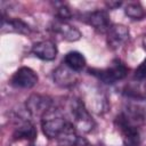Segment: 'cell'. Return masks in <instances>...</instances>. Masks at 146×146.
I'll list each match as a JSON object with an SVG mask.
<instances>
[{"mask_svg": "<svg viewBox=\"0 0 146 146\" xmlns=\"http://www.w3.org/2000/svg\"><path fill=\"white\" fill-rule=\"evenodd\" d=\"M68 121L64 117L63 113L58 108H50L41 120L42 132L49 139H57Z\"/></svg>", "mask_w": 146, "mask_h": 146, "instance_id": "obj_1", "label": "cell"}, {"mask_svg": "<svg viewBox=\"0 0 146 146\" xmlns=\"http://www.w3.org/2000/svg\"><path fill=\"white\" fill-rule=\"evenodd\" d=\"M88 72L102 82L113 84L116 81H120L127 76L128 67L120 59H114L112 64L106 68H89Z\"/></svg>", "mask_w": 146, "mask_h": 146, "instance_id": "obj_2", "label": "cell"}, {"mask_svg": "<svg viewBox=\"0 0 146 146\" xmlns=\"http://www.w3.org/2000/svg\"><path fill=\"white\" fill-rule=\"evenodd\" d=\"M115 125L122 135V140L124 146H139L140 135L138 129L132 124L131 119L125 114L121 113L115 119Z\"/></svg>", "mask_w": 146, "mask_h": 146, "instance_id": "obj_3", "label": "cell"}, {"mask_svg": "<svg viewBox=\"0 0 146 146\" xmlns=\"http://www.w3.org/2000/svg\"><path fill=\"white\" fill-rule=\"evenodd\" d=\"M71 115L74 121V125L83 132H89L94 128V120L86 108L83 102L78 98H73L70 103Z\"/></svg>", "mask_w": 146, "mask_h": 146, "instance_id": "obj_4", "label": "cell"}, {"mask_svg": "<svg viewBox=\"0 0 146 146\" xmlns=\"http://www.w3.org/2000/svg\"><path fill=\"white\" fill-rule=\"evenodd\" d=\"M38 74L30 67L23 66L18 68L10 79V84L19 89H31L38 83Z\"/></svg>", "mask_w": 146, "mask_h": 146, "instance_id": "obj_5", "label": "cell"}, {"mask_svg": "<svg viewBox=\"0 0 146 146\" xmlns=\"http://www.w3.org/2000/svg\"><path fill=\"white\" fill-rule=\"evenodd\" d=\"M52 105V100L50 97L46 95H40V94H32L25 103V108L31 115H36V116H43Z\"/></svg>", "mask_w": 146, "mask_h": 146, "instance_id": "obj_6", "label": "cell"}, {"mask_svg": "<svg viewBox=\"0 0 146 146\" xmlns=\"http://www.w3.org/2000/svg\"><path fill=\"white\" fill-rule=\"evenodd\" d=\"M106 33H107L108 47L114 49V50L119 49L123 44H125L130 38V33H129L128 27H125L124 25H121V24L111 25V27L108 29V31Z\"/></svg>", "mask_w": 146, "mask_h": 146, "instance_id": "obj_7", "label": "cell"}, {"mask_svg": "<svg viewBox=\"0 0 146 146\" xmlns=\"http://www.w3.org/2000/svg\"><path fill=\"white\" fill-rule=\"evenodd\" d=\"M83 21L99 32H107L111 27L110 16L104 10H95L84 15Z\"/></svg>", "mask_w": 146, "mask_h": 146, "instance_id": "obj_8", "label": "cell"}, {"mask_svg": "<svg viewBox=\"0 0 146 146\" xmlns=\"http://www.w3.org/2000/svg\"><path fill=\"white\" fill-rule=\"evenodd\" d=\"M32 54L41 60L50 62L54 60L57 56V47L55 42L50 40H43L34 43L32 47Z\"/></svg>", "mask_w": 146, "mask_h": 146, "instance_id": "obj_9", "label": "cell"}, {"mask_svg": "<svg viewBox=\"0 0 146 146\" xmlns=\"http://www.w3.org/2000/svg\"><path fill=\"white\" fill-rule=\"evenodd\" d=\"M51 27L56 33L60 34L62 38L65 39L66 41L73 42V41H78L81 38V32L75 26L68 24L67 22H63V21L57 19L52 23Z\"/></svg>", "mask_w": 146, "mask_h": 146, "instance_id": "obj_10", "label": "cell"}, {"mask_svg": "<svg viewBox=\"0 0 146 146\" xmlns=\"http://www.w3.org/2000/svg\"><path fill=\"white\" fill-rule=\"evenodd\" d=\"M15 139H27L33 141L36 138V130L27 117L18 116V125L14 131Z\"/></svg>", "mask_w": 146, "mask_h": 146, "instance_id": "obj_11", "label": "cell"}, {"mask_svg": "<svg viewBox=\"0 0 146 146\" xmlns=\"http://www.w3.org/2000/svg\"><path fill=\"white\" fill-rule=\"evenodd\" d=\"M54 81L64 88L72 87L76 82V76L75 72L72 71L70 67H67L65 64L59 65L55 71H54Z\"/></svg>", "mask_w": 146, "mask_h": 146, "instance_id": "obj_12", "label": "cell"}, {"mask_svg": "<svg viewBox=\"0 0 146 146\" xmlns=\"http://www.w3.org/2000/svg\"><path fill=\"white\" fill-rule=\"evenodd\" d=\"M1 32L6 33V32H10V33H19V34H30L31 29L27 25V23H25L22 19L18 18H6L5 16H2L1 18Z\"/></svg>", "mask_w": 146, "mask_h": 146, "instance_id": "obj_13", "label": "cell"}, {"mask_svg": "<svg viewBox=\"0 0 146 146\" xmlns=\"http://www.w3.org/2000/svg\"><path fill=\"white\" fill-rule=\"evenodd\" d=\"M79 136L75 130V125L71 122H67L63 131L57 137V143L59 146H74Z\"/></svg>", "mask_w": 146, "mask_h": 146, "instance_id": "obj_14", "label": "cell"}, {"mask_svg": "<svg viewBox=\"0 0 146 146\" xmlns=\"http://www.w3.org/2000/svg\"><path fill=\"white\" fill-rule=\"evenodd\" d=\"M64 64L74 72H81L86 66V58L79 51H70L64 57Z\"/></svg>", "mask_w": 146, "mask_h": 146, "instance_id": "obj_15", "label": "cell"}, {"mask_svg": "<svg viewBox=\"0 0 146 146\" xmlns=\"http://www.w3.org/2000/svg\"><path fill=\"white\" fill-rule=\"evenodd\" d=\"M124 13L128 17H130L132 19H141L145 16V10L141 7V5L138 2L128 3L124 9Z\"/></svg>", "mask_w": 146, "mask_h": 146, "instance_id": "obj_16", "label": "cell"}, {"mask_svg": "<svg viewBox=\"0 0 146 146\" xmlns=\"http://www.w3.org/2000/svg\"><path fill=\"white\" fill-rule=\"evenodd\" d=\"M56 16H57V19L66 22L72 17V13H71V9L65 3H59L58 7L56 8Z\"/></svg>", "mask_w": 146, "mask_h": 146, "instance_id": "obj_17", "label": "cell"}, {"mask_svg": "<svg viewBox=\"0 0 146 146\" xmlns=\"http://www.w3.org/2000/svg\"><path fill=\"white\" fill-rule=\"evenodd\" d=\"M135 79L138 81H143L146 79V58L140 63V65L135 71Z\"/></svg>", "mask_w": 146, "mask_h": 146, "instance_id": "obj_18", "label": "cell"}, {"mask_svg": "<svg viewBox=\"0 0 146 146\" xmlns=\"http://www.w3.org/2000/svg\"><path fill=\"white\" fill-rule=\"evenodd\" d=\"M74 146H92V145H91L84 137H79Z\"/></svg>", "mask_w": 146, "mask_h": 146, "instance_id": "obj_19", "label": "cell"}, {"mask_svg": "<svg viewBox=\"0 0 146 146\" xmlns=\"http://www.w3.org/2000/svg\"><path fill=\"white\" fill-rule=\"evenodd\" d=\"M106 5H107L111 9H115V8H117V7L121 6V1H110V2H107Z\"/></svg>", "mask_w": 146, "mask_h": 146, "instance_id": "obj_20", "label": "cell"}, {"mask_svg": "<svg viewBox=\"0 0 146 146\" xmlns=\"http://www.w3.org/2000/svg\"><path fill=\"white\" fill-rule=\"evenodd\" d=\"M143 44H144V48H145V50H146V36L144 38V41H143Z\"/></svg>", "mask_w": 146, "mask_h": 146, "instance_id": "obj_21", "label": "cell"}, {"mask_svg": "<svg viewBox=\"0 0 146 146\" xmlns=\"http://www.w3.org/2000/svg\"><path fill=\"white\" fill-rule=\"evenodd\" d=\"M31 146H34V145H33V144H32V145H31Z\"/></svg>", "mask_w": 146, "mask_h": 146, "instance_id": "obj_22", "label": "cell"}]
</instances>
